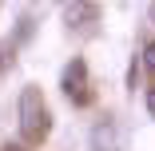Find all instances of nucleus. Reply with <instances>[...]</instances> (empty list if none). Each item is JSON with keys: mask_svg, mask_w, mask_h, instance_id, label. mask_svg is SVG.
<instances>
[{"mask_svg": "<svg viewBox=\"0 0 155 151\" xmlns=\"http://www.w3.org/2000/svg\"><path fill=\"white\" fill-rule=\"evenodd\" d=\"M64 16H68V24H76V28H87L91 20L100 16V8H96V4H68V8H64Z\"/></svg>", "mask_w": 155, "mask_h": 151, "instance_id": "nucleus-4", "label": "nucleus"}, {"mask_svg": "<svg viewBox=\"0 0 155 151\" xmlns=\"http://www.w3.org/2000/svg\"><path fill=\"white\" fill-rule=\"evenodd\" d=\"M91 151H119V131H115L111 119L91 127Z\"/></svg>", "mask_w": 155, "mask_h": 151, "instance_id": "nucleus-3", "label": "nucleus"}, {"mask_svg": "<svg viewBox=\"0 0 155 151\" xmlns=\"http://www.w3.org/2000/svg\"><path fill=\"white\" fill-rule=\"evenodd\" d=\"M151 16H155V4H151Z\"/></svg>", "mask_w": 155, "mask_h": 151, "instance_id": "nucleus-7", "label": "nucleus"}, {"mask_svg": "<svg viewBox=\"0 0 155 151\" xmlns=\"http://www.w3.org/2000/svg\"><path fill=\"white\" fill-rule=\"evenodd\" d=\"M20 131L28 143H40L48 131H52V115H48V103L36 87H24L20 92Z\"/></svg>", "mask_w": 155, "mask_h": 151, "instance_id": "nucleus-1", "label": "nucleus"}, {"mask_svg": "<svg viewBox=\"0 0 155 151\" xmlns=\"http://www.w3.org/2000/svg\"><path fill=\"white\" fill-rule=\"evenodd\" d=\"M60 84H64V96H68L76 107H87V103H91V87H87V64H84L80 56H76L72 64L64 68V80H60Z\"/></svg>", "mask_w": 155, "mask_h": 151, "instance_id": "nucleus-2", "label": "nucleus"}, {"mask_svg": "<svg viewBox=\"0 0 155 151\" xmlns=\"http://www.w3.org/2000/svg\"><path fill=\"white\" fill-rule=\"evenodd\" d=\"M143 68H147V72L155 76V40H151V44L143 48Z\"/></svg>", "mask_w": 155, "mask_h": 151, "instance_id": "nucleus-5", "label": "nucleus"}, {"mask_svg": "<svg viewBox=\"0 0 155 151\" xmlns=\"http://www.w3.org/2000/svg\"><path fill=\"white\" fill-rule=\"evenodd\" d=\"M147 111L155 115V87H147Z\"/></svg>", "mask_w": 155, "mask_h": 151, "instance_id": "nucleus-6", "label": "nucleus"}]
</instances>
